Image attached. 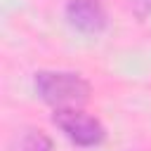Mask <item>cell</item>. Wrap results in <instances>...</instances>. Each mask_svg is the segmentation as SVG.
<instances>
[{
  "instance_id": "3",
  "label": "cell",
  "mask_w": 151,
  "mask_h": 151,
  "mask_svg": "<svg viewBox=\"0 0 151 151\" xmlns=\"http://www.w3.org/2000/svg\"><path fill=\"white\" fill-rule=\"evenodd\" d=\"M66 21L87 35H97L106 28L109 19H106V9L101 5V0H68L64 7Z\"/></svg>"
},
{
  "instance_id": "4",
  "label": "cell",
  "mask_w": 151,
  "mask_h": 151,
  "mask_svg": "<svg viewBox=\"0 0 151 151\" xmlns=\"http://www.w3.org/2000/svg\"><path fill=\"white\" fill-rule=\"evenodd\" d=\"M12 151H52V139L42 130H26L17 137Z\"/></svg>"
},
{
  "instance_id": "5",
  "label": "cell",
  "mask_w": 151,
  "mask_h": 151,
  "mask_svg": "<svg viewBox=\"0 0 151 151\" xmlns=\"http://www.w3.org/2000/svg\"><path fill=\"white\" fill-rule=\"evenodd\" d=\"M130 7L134 9L137 17H146L151 12V0H130Z\"/></svg>"
},
{
  "instance_id": "1",
  "label": "cell",
  "mask_w": 151,
  "mask_h": 151,
  "mask_svg": "<svg viewBox=\"0 0 151 151\" xmlns=\"http://www.w3.org/2000/svg\"><path fill=\"white\" fill-rule=\"evenodd\" d=\"M33 87L35 94L54 109H80L90 99V83L71 71H38Z\"/></svg>"
},
{
  "instance_id": "2",
  "label": "cell",
  "mask_w": 151,
  "mask_h": 151,
  "mask_svg": "<svg viewBox=\"0 0 151 151\" xmlns=\"http://www.w3.org/2000/svg\"><path fill=\"white\" fill-rule=\"evenodd\" d=\"M52 123L76 144V146H83V149H90V146H99L104 139H106V130L104 125L80 111V109H54L52 113Z\"/></svg>"
}]
</instances>
